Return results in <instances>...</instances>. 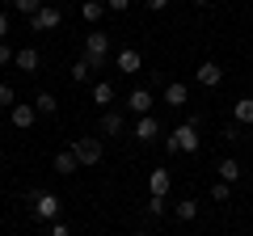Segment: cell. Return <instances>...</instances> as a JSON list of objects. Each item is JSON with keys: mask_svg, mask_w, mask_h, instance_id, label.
<instances>
[{"mask_svg": "<svg viewBox=\"0 0 253 236\" xmlns=\"http://www.w3.org/2000/svg\"><path fill=\"white\" fill-rule=\"evenodd\" d=\"M34 219H42V224H55V219H59V194H51V190L34 194Z\"/></svg>", "mask_w": 253, "mask_h": 236, "instance_id": "obj_4", "label": "cell"}, {"mask_svg": "<svg viewBox=\"0 0 253 236\" xmlns=\"http://www.w3.org/2000/svg\"><path fill=\"white\" fill-rule=\"evenodd\" d=\"M93 101L110 110V101H114V84H110V80H97V84H93Z\"/></svg>", "mask_w": 253, "mask_h": 236, "instance_id": "obj_18", "label": "cell"}, {"mask_svg": "<svg viewBox=\"0 0 253 236\" xmlns=\"http://www.w3.org/2000/svg\"><path fill=\"white\" fill-rule=\"evenodd\" d=\"M165 101H169L173 110H181V106L190 101V89H186L181 80H169V84H165Z\"/></svg>", "mask_w": 253, "mask_h": 236, "instance_id": "obj_12", "label": "cell"}, {"mask_svg": "<svg viewBox=\"0 0 253 236\" xmlns=\"http://www.w3.org/2000/svg\"><path fill=\"white\" fill-rule=\"evenodd\" d=\"M51 236H72V228H68V224H59V219H55V224H51Z\"/></svg>", "mask_w": 253, "mask_h": 236, "instance_id": "obj_30", "label": "cell"}, {"mask_svg": "<svg viewBox=\"0 0 253 236\" xmlns=\"http://www.w3.org/2000/svg\"><path fill=\"white\" fill-rule=\"evenodd\" d=\"M59 21H63V13L55 9V4H42V9L30 17V30H34V34H42V30H55Z\"/></svg>", "mask_w": 253, "mask_h": 236, "instance_id": "obj_5", "label": "cell"}, {"mask_svg": "<svg viewBox=\"0 0 253 236\" xmlns=\"http://www.w3.org/2000/svg\"><path fill=\"white\" fill-rule=\"evenodd\" d=\"M0 106H4V110L17 106V93H13V84H0Z\"/></svg>", "mask_w": 253, "mask_h": 236, "instance_id": "obj_26", "label": "cell"}, {"mask_svg": "<svg viewBox=\"0 0 253 236\" xmlns=\"http://www.w3.org/2000/svg\"><path fill=\"white\" fill-rule=\"evenodd\" d=\"M232 122L236 127H253V97H241L232 106Z\"/></svg>", "mask_w": 253, "mask_h": 236, "instance_id": "obj_13", "label": "cell"}, {"mask_svg": "<svg viewBox=\"0 0 253 236\" xmlns=\"http://www.w3.org/2000/svg\"><path fill=\"white\" fill-rule=\"evenodd\" d=\"M106 9L110 13H126V9H131V0H106Z\"/></svg>", "mask_w": 253, "mask_h": 236, "instance_id": "obj_28", "label": "cell"}, {"mask_svg": "<svg viewBox=\"0 0 253 236\" xmlns=\"http://www.w3.org/2000/svg\"><path fill=\"white\" fill-rule=\"evenodd\" d=\"M13 64H17L21 72H34V68H38V51H34V46H26V51H17V59H13Z\"/></svg>", "mask_w": 253, "mask_h": 236, "instance_id": "obj_19", "label": "cell"}, {"mask_svg": "<svg viewBox=\"0 0 253 236\" xmlns=\"http://www.w3.org/2000/svg\"><path fill=\"white\" fill-rule=\"evenodd\" d=\"M81 17L84 21H101V17H106V0H84V4H81Z\"/></svg>", "mask_w": 253, "mask_h": 236, "instance_id": "obj_16", "label": "cell"}, {"mask_svg": "<svg viewBox=\"0 0 253 236\" xmlns=\"http://www.w3.org/2000/svg\"><path fill=\"white\" fill-rule=\"evenodd\" d=\"M9 38V13H0V42Z\"/></svg>", "mask_w": 253, "mask_h": 236, "instance_id": "obj_31", "label": "cell"}, {"mask_svg": "<svg viewBox=\"0 0 253 236\" xmlns=\"http://www.w3.org/2000/svg\"><path fill=\"white\" fill-rule=\"evenodd\" d=\"M114 68H118V72H126V76H135L139 68H144V55H139L135 46H126V51H118V59H114Z\"/></svg>", "mask_w": 253, "mask_h": 236, "instance_id": "obj_8", "label": "cell"}, {"mask_svg": "<svg viewBox=\"0 0 253 236\" xmlns=\"http://www.w3.org/2000/svg\"><path fill=\"white\" fill-rule=\"evenodd\" d=\"M165 148H169V152L173 156H177V152H199V127H194V122H181V127L177 131H173V135L169 139H165Z\"/></svg>", "mask_w": 253, "mask_h": 236, "instance_id": "obj_2", "label": "cell"}, {"mask_svg": "<svg viewBox=\"0 0 253 236\" xmlns=\"http://www.w3.org/2000/svg\"><path fill=\"white\" fill-rule=\"evenodd\" d=\"M224 139H228V144H236V139H241V127H236V122H228V127H224Z\"/></svg>", "mask_w": 253, "mask_h": 236, "instance_id": "obj_29", "label": "cell"}, {"mask_svg": "<svg viewBox=\"0 0 253 236\" xmlns=\"http://www.w3.org/2000/svg\"><path fill=\"white\" fill-rule=\"evenodd\" d=\"M84 59H89V68H110V34H101V30L84 34Z\"/></svg>", "mask_w": 253, "mask_h": 236, "instance_id": "obj_1", "label": "cell"}, {"mask_svg": "<svg viewBox=\"0 0 253 236\" xmlns=\"http://www.w3.org/2000/svg\"><path fill=\"white\" fill-rule=\"evenodd\" d=\"M13 9H17V13H26V17H34V13L42 9V0H13Z\"/></svg>", "mask_w": 253, "mask_h": 236, "instance_id": "obj_23", "label": "cell"}, {"mask_svg": "<svg viewBox=\"0 0 253 236\" xmlns=\"http://www.w3.org/2000/svg\"><path fill=\"white\" fill-rule=\"evenodd\" d=\"M34 110H38V114H55V110H59V101H55L51 93H38V97H34Z\"/></svg>", "mask_w": 253, "mask_h": 236, "instance_id": "obj_21", "label": "cell"}, {"mask_svg": "<svg viewBox=\"0 0 253 236\" xmlns=\"http://www.w3.org/2000/svg\"><path fill=\"white\" fill-rule=\"evenodd\" d=\"M228 194H232L228 182H211V198H215V202H228Z\"/></svg>", "mask_w": 253, "mask_h": 236, "instance_id": "obj_24", "label": "cell"}, {"mask_svg": "<svg viewBox=\"0 0 253 236\" xmlns=\"http://www.w3.org/2000/svg\"><path fill=\"white\" fill-rule=\"evenodd\" d=\"M89 72H93L89 59H76V64H72V84H84V80H89Z\"/></svg>", "mask_w": 253, "mask_h": 236, "instance_id": "obj_22", "label": "cell"}, {"mask_svg": "<svg viewBox=\"0 0 253 236\" xmlns=\"http://www.w3.org/2000/svg\"><path fill=\"white\" fill-rule=\"evenodd\" d=\"M177 219H181V224L199 219V202H194V198H181V202H177Z\"/></svg>", "mask_w": 253, "mask_h": 236, "instance_id": "obj_20", "label": "cell"}, {"mask_svg": "<svg viewBox=\"0 0 253 236\" xmlns=\"http://www.w3.org/2000/svg\"><path fill=\"white\" fill-rule=\"evenodd\" d=\"M131 236H152V232H131Z\"/></svg>", "mask_w": 253, "mask_h": 236, "instance_id": "obj_34", "label": "cell"}, {"mask_svg": "<svg viewBox=\"0 0 253 236\" xmlns=\"http://www.w3.org/2000/svg\"><path fill=\"white\" fill-rule=\"evenodd\" d=\"M245 177V169H241V160H232V156H224V160H219V182H241Z\"/></svg>", "mask_w": 253, "mask_h": 236, "instance_id": "obj_14", "label": "cell"}, {"mask_svg": "<svg viewBox=\"0 0 253 236\" xmlns=\"http://www.w3.org/2000/svg\"><path fill=\"white\" fill-rule=\"evenodd\" d=\"M126 110L144 118L148 110H152V93H148V89H131V93H126Z\"/></svg>", "mask_w": 253, "mask_h": 236, "instance_id": "obj_10", "label": "cell"}, {"mask_svg": "<svg viewBox=\"0 0 253 236\" xmlns=\"http://www.w3.org/2000/svg\"><path fill=\"white\" fill-rule=\"evenodd\" d=\"M144 4H148V9H152V13H161L165 4H169V0H144Z\"/></svg>", "mask_w": 253, "mask_h": 236, "instance_id": "obj_32", "label": "cell"}, {"mask_svg": "<svg viewBox=\"0 0 253 236\" xmlns=\"http://www.w3.org/2000/svg\"><path fill=\"white\" fill-rule=\"evenodd\" d=\"M156 135H161V122H156L152 114H144V118L135 122V139H139V144H152Z\"/></svg>", "mask_w": 253, "mask_h": 236, "instance_id": "obj_11", "label": "cell"}, {"mask_svg": "<svg viewBox=\"0 0 253 236\" xmlns=\"http://www.w3.org/2000/svg\"><path fill=\"white\" fill-rule=\"evenodd\" d=\"M144 211H148V215H152V219H161V215H165V198H152V194H148Z\"/></svg>", "mask_w": 253, "mask_h": 236, "instance_id": "obj_25", "label": "cell"}, {"mask_svg": "<svg viewBox=\"0 0 253 236\" xmlns=\"http://www.w3.org/2000/svg\"><path fill=\"white\" fill-rule=\"evenodd\" d=\"M194 80H199L203 89H215V84L224 80V68H219L215 59H207V64H199V72H194Z\"/></svg>", "mask_w": 253, "mask_h": 236, "instance_id": "obj_7", "label": "cell"}, {"mask_svg": "<svg viewBox=\"0 0 253 236\" xmlns=\"http://www.w3.org/2000/svg\"><path fill=\"white\" fill-rule=\"evenodd\" d=\"M13 59H17V51H13L9 42H0V68H4V64H13Z\"/></svg>", "mask_w": 253, "mask_h": 236, "instance_id": "obj_27", "label": "cell"}, {"mask_svg": "<svg viewBox=\"0 0 253 236\" xmlns=\"http://www.w3.org/2000/svg\"><path fill=\"white\" fill-rule=\"evenodd\" d=\"M169 186H173L169 169H152V173H148V194H152V198H165V194H169Z\"/></svg>", "mask_w": 253, "mask_h": 236, "instance_id": "obj_9", "label": "cell"}, {"mask_svg": "<svg viewBox=\"0 0 253 236\" xmlns=\"http://www.w3.org/2000/svg\"><path fill=\"white\" fill-rule=\"evenodd\" d=\"M101 152H106V148H101L97 135H81V139H72V156H76L81 164H97Z\"/></svg>", "mask_w": 253, "mask_h": 236, "instance_id": "obj_3", "label": "cell"}, {"mask_svg": "<svg viewBox=\"0 0 253 236\" xmlns=\"http://www.w3.org/2000/svg\"><path fill=\"white\" fill-rule=\"evenodd\" d=\"M123 114H118V110H106V114H101V135H123Z\"/></svg>", "mask_w": 253, "mask_h": 236, "instance_id": "obj_15", "label": "cell"}, {"mask_svg": "<svg viewBox=\"0 0 253 236\" xmlns=\"http://www.w3.org/2000/svg\"><path fill=\"white\" fill-rule=\"evenodd\" d=\"M9 118H13V127H17V131H30V127H34V118H38V110H34V101H17V106L9 110Z\"/></svg>", "mask_w": 253, "mask_h": 236, "instance_id": "obj_6", "label": "cell"}, {"mask_svg": "<svg viewBox=\"0 0 253 236\" xmlns=\"http://www.w3.org/2000/svg\"><path fill=\"white\" fill-rule=\"evenodd\" d=\"M190 4H199V9H207V4H211V0H190Z\"/></svg>", "mask_w": 253, "mask_h": 236, "instance_id": "obj_33", "label": "cell"}, {"mask_svg": "<svg viewBox=\"0 0 253 236\" xmlns=\"http://www.w3.org/2000/svg\"><path fill=\"white\" fill-rule=\"evenodd\" d=\"M249 139H253V127H249Z\"/></svg>", "mask_w": 253, "mask_h": 236, "instance_id": "obj_35", "label": "cell"}, {"mask_svg": "<svg viewBox=\"0 0 253 236\" xmlns=\"http://www.w3.org/2000/svg\"><path fill=\"white\" fill-rule=\"evenodd\" d=\"M76 169H81V160L72 156V148H63V152L55 156V173H76Z\"/></svg>", "mask_w": 253, "mask_h": 236, "instance_id": "obj_17", "label": "cell"}]
</instances>
